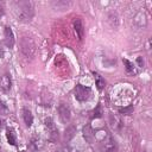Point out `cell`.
Listing matches in <instances>:
<instances>
[{"label":"cell","instance_id":"obj_20","mask_svg":"<svg viewBox=\"0 0 152 152\" xmlns=\"http://www.w3.org/2000/svg\"><path fill=\"white\" fill-rule=\"evenodd\" d=\"M101 115H102V112H101V107H100V106H97L96 110H94V116H95V118H100Z\"/></svg>","mask_w":152,"mask_h":152},{"label":"cell","instance_id":"obj_1","mask_svg":"<svg viewBox=\"0 0 152 152\" xmlns=\"http://www.w3.org/2000/svg\"><path fill=\"white\" fill-rule=\"evenodd\" d=\"M17 10L18 20L23 23H28L33 17V4L31 1H17L14 4Z\"/></svg>","mask_w":152,"mask_h":152},{"label":"cell","instance_id":"obj_21","mask_svg":"<svg viewBox=\"0 0 152 152\" xmlns=\"http://www.w3.org/2000/svg\"><path fill=\"white\" fill-rule=\"evenodd\" d=\"M121 113H127V114H131L132 112V107H128V108H124V109H120Z\"/></svg>","mask_w":152,"mask_h":152},{"label":"cell","instance_id":"obj_3","mask_svg":"<svg viewBox=\"0 0 152 152\" xmlns=\"http://www.w3.org/2000/svg\"><path fill=\"white\" fill-rule=\"evenodd\" d=\"M74 94H75V97L76 100L83 102V101H87L90 95H91V90L89 87H86V86H82V84H77L74 89Z\"/></svg>","mask_w":152,"mask_h":152},{"label":"cell","instance_id":"obj_10","mask_svg":"<svg viewBox=\"0 0 152 152\" xmlns=\"http://www.w3.org/2000/svg\"><path fill=\"white\" fill-rule=\"evenodd\" d=\"M5 43H6V45L8 46V48H12L13 45H14V34H13V32H12V30H11V27H5Z\"/></svg>","mask_w":152,"mask_h":152},{"label":"cell","instance_id":"obj_19","mask_svg":"<svg viewBox=\"0 0 152 152\" xmlns=\"http://www.w3.org/2000/svg\"><path fill=\"white\" fill-rule=\"evenodd\" d=\"M7 106L2 102V101H0V114H5V113H7Z\"/></svg>","mask_w":152,"mask_h":152},{"label":"cell","instance_id":"obj_2","mask_svg":"<svg viewBox=\"0 0 152 152\" xmlns=\"http://www.w3.org/2000/svg\"><path fill=\"white\" fill-rule=\"evenodd\" d=\"M21 52L28 58L33 57L36 53V45L34 42L30 37H24L21 40Z\"/></svg>","mask_w":152,"mask_h":152},{"label":"cell","instance_id":"obj_11","mask_svg":"<svg viewBox=\"0 0 152 152\" xmlns=\"http://www.w3.org/2000/svg\"><path fill=\"white\" fill-rule=\"evenodd\" d=\"M122 62H124V64H125V66H126V71H127V74H129V75H135V74H138V66H135V64L133 63V62H131V61H128V59H126V58H124L122 59Z\"/></svg>","mask_w":152,"mask_h":152},{"label":"cell","instance_id":"obj_8","mask_svg":"<svg viewBox=\"0 0 152 152\" xmlns=\"http://www.w3.org/2000/svg\"><path fill=\"white\" fill-rule=\"evenodd\" d=\"M11 86H12L11 77H10V75L5 74V75L0 78V89H1L4 93H7V91L11 90Z\"/></svg>","mask_w":152,"mask_h":152},{"label":"cell","instance_id":"obj_25","mask_svg":"<svg viewBox=\"0 0 152 152\" xmlns=\"http://www.w3.org/2000/svg\"><path fill=\"white\" fill-rule=\"evenodd\" d=\"M0 126H1V120H0Z\"/></svg>","mask_w":152,"mask_h":152},{"label":"cell","instance_id":"obj_9","mask_svg":"<svg viewBox=\"0 0 152 152\" xmlns=\"http://www.w3.org/2000/svg\"><path fill=\"white\" fill-rule=\"evenodd\" d=\"M109 124L114 131H120L122 128V121L119 116L114 114H109Z\"/></svg>","mask_w":152,"mask_h":152},{"label":"cell","instance_id":"obj_15","mask_svg":"<svg viewBox=\"0 0 152 152\" xmlns=\"http://www.w3.org/2000/svg\"><path fill=\"white\" fill-rule=\"evenodd\" d=\"M6 137H7V140H8V142L11 144V145H17V139H15V133H14V131L12 129V128H7V131H6Z\"/></svg>","mask_w":152,"mask_h":152},{"label":"cell","instance_id":"obj_6","mask_svg":"<svg viewBox=\"0 0 152 152\" xmlns=\"http://www.w3.org/2000/svg\"><path fill=\"white\" fill-rule=\"evenodd\" d=\"M58 115H59V119L63 124H66L70 121V116H71V113H70V108L68 104L65 103H61L58 106Z\"/></svg>","mask_w":152,"mask_h":152},{"label":"cell","instance_id":"obj_17","mask_svg":"<svg viewBox=\"0 0 152 152\" xmlns=\"http://www.w3.org/2000/svg\"><path fill=\"white\" fill-rule=\"evenodd\" d=\"M75 132H76L75 126L70 125V126L66 128V131H65V139H66V140H70V139H71V138L75 135Z\"/></svg>","mask_w":152,"mask_h":152},{"label":"cell","instance_id":"obj_26","mask_svg":"<svg viewBox=\"0 0 152 152\" xmlns=\"http://www.w3.org/2000/svg\"><path fill=\"white\" fill-rule=\"evenodd\" d=\"M23 152H24V151H23Z\"/></svg>","mask_w":152,"mask_h":152},{"label":"cell","instance_id":"obj_4","mask_svg":"<svg viewBox=\"0 0 152 152\" xmlns=\"http://www.w3.org/2000/svg\"><path fill=\"white\" fill-rule=\"evenodd\" d=\"M101 148L103 152H115L116 151V142L112 135H106L104 139L101 141Z\"/></svg>","mask_w":152,"mask_h":152},{"label":"cell","instance_id":"obj_7","mask_svg":"<svg viewBox=\"0 0 152 152\" xmlns=\"http://www.w3.org/2000/svg\"><path fill=\"white\" fill-rule=\"evenodd\" d=\"M74 30H75L78 39L82 40L83 39V36H84V27H83V23H82V20L80 18H77V19L74 20Z\"/></svg>","mask_w":152,"mask_h":152},{"label":"cell","instance_id":"obj_12","mask_svg":"<svg viewBox=\"0 0 152 152\" xmlns=\"http://www.w3.org/2000/svg\"><path fill=\"white\" fill-rule=\"evenodd\" d=\"M21 113H23V119H24L25 125H26L27 127H31V125H32V122H33V115H32L31 110H28L27 108H23Z\"/></svg>","mask_w":152,"mask_h":152},{"label":"cell","instance_id":"obj_24","mask_svg":"<svg viewBox=\"0 0 152 152\" xmlns=\"http://www.w3.org/2000/svg\"><path fill=\"white\" fill-rule=\"evenodd\" d=\"M56 152H62V151H61V150H57V151H56Z\"/></svg>","mask_w":152,"mask_h":152},{"label":"cell","instance_id":"obj_23","mask_svg":"<svg viewBox=\"0 0 152 152\" xmlns=\"http://www.w3.org/2000/svg\"><path fill=\"white\" fill-rule=\"evenodd\" d=\"M69 152H78V151H77L76 148H70V150H69Z\"/></svg>","mask_w":152,"mask_h":152},{"label":"cell","instance_id":"obj_14","mask_svg":"<svg viewBox=\"0 0 152 152\" xmlns=\"http://www.w3.org/2000/svg\"><path fill=\"white\" fill-rule=\"evenodd\" d=\"M42 147H43V142H42L40 139L33 138V139L31 140V142H30V148H31L33 152H38Z\"/></svg>","mask_w":152,"mask_h":152},{"label":"cell","instance_id":"obj_18","mask_svg":"<svg viewBox=\"0 0 152 152\" xmlns=\"http://www.w3.org/2000/svg\"><path fill=\"white\" fill-rule=\"evenodd\" d=\"M68 5H69V2H66V1H57V2L55 1V2H52V6L57 10H64V8L68 7Z\"/></svg>","mask_w":152,"mask_h":152},{"label":"cell","instance_id":"obj_5","mask_svg":"<svg viewBox=\"0 0 152 152\" xmlns=\"http://www.w3.org/2000/svg\"><path fill=\"white\" fill-rule=\"evenodd\" d=\"M45 126L50 132V140L56 142L58 140V129L56 128V125H55L53 120L51 118H46L45 119Z\"/></svg>","mask_w":152,"mask_h":152},{"label":"cell","instance_id":"obj_13","mask_svg":"<svg viewBox=\"0 0 152 152\" xmlns=\"http://www.w3.org/2000/svg\"><path fill=\"white\" fill-rule=\"evenodd\" d=\"M83 137L84 139L88 141V142H93L94 141V138H95V134L90 127V125H87L84 128H83Z\"/></svg>","mask_w":152,"mask_h":152},{"label":"cell","instance_id":"obj_16","mask_svg":"<svg viewBox=\"0 0 152 152\" xmlns=\"http://www.w3.org/2000/svg\"><path fill=\"white\" fill-rule=\"evenodd\" d=\"M94 75V78H95V82H96V86H97V89L99 90H102L103 89V87H104V80L102 78V76L100 75V74H97V72H94L93 74Z\"/></svg>","mask_w":152,"mask_h":152},{"label":"cell","instance_id":"obj_22","mask_svg":"<svg viewBox=\"0 0 152 152\" xmlns=\"http://www.w3.org/2000/svg\"><path fill=\"white\" fill-rule=\"evenodd\" d=\"M4 14V5H2V2H0V17Z\"/></svg>","mask_w":152,"mask_h":152}]
</instances>
